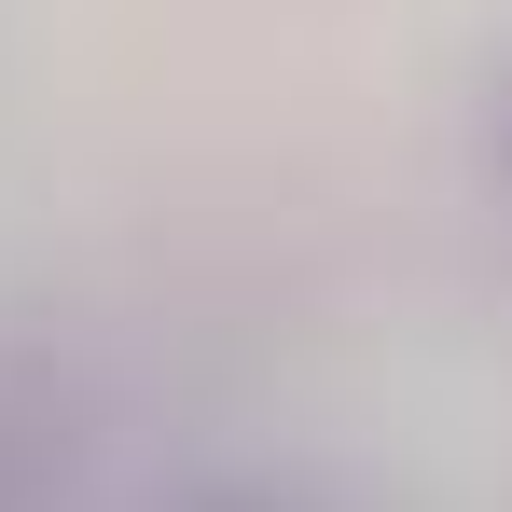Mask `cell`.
Here are the masks:
<instances>
[{
    "label": "cell",
    "mask_w": 512,
    "mask_h": 512,
    "mask_svg": "<svg viewBox=\"0 0 512 512\" xmlns=\"http://www.w3.org/2000/svg\"><path fill=\"white\" fill-rule=\"evenodd\" d=\"M167 512H305L291 485H263V471H208V485H180Z\"/></svg>",
    "instance_id": "7a4b0ae2"
},
{
    "label": "cell",
    "mask_w": 512,
    "mask_h": 512,
    "mask_svg": "<svg viewBox=\"0 0 512 512\" xmlns=\"http://www.w3.org/2000/svg\"><path fill=\"white\" fill-rule=\"evenodd\" d=\"M485 167H499V194H512V56H499V84H485Z\"/></svg>",
    "instance_id": "3957f363"
},
{
    "label": "cell",
    "mask_w": 512,
    "mask_h": 512,
    "mask_svg": "<svg viewBox=\"0 0 512 512\" xmlns=\"http://www.w3.org/2000/svg\"><path fill=\"white\" fill-rule=\"evenodd\" d=\"M0 512H84V374L0 333Z\"/></svg>",
    "instance_id": "6da1fadb"
}]
</instances>
